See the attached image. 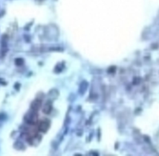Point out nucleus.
Returning <instances> with one entry per match:
<instances>
[{"label":"nucleus","mask_w":159,"mask_h":156,"mask_svg":"<svg viewBox=\"0 0 159 156\" xmlns=\"http://www.w3.org/2000/svg\"><path fill=\"white\" fill-rule=\"evenodd\" d=\"M14 63L16 66L18 67H21L24 65V60L23 58L21 57H18L16 58L14 60Z\"/></svg>","instance_id":"obj_7"},{"label":"nucleus","mask_w":159,"mask_h":156,"mask_svg":"<svg viewBox=\"0 0 159 156\" xmlns=\"http://www.w3.org/2000/svg\"><path fill=\"white\" fill-rule=\"evenodd\" d=\"M24 120L27 125L34 126L38 122V111L31 109L28 111L24 116Z\"/></svg>","instance_id":"obj_1"},{"label":"nucleus","mask_w":159,"mask_h":156,"mask_svg":"<svg viewBox=\"0 0 159 156\" xmlns=\"http://www.w3.org/2000/svg\"><path fill=\"white\" fill-rule=\"evenodd\" d=\"M0 84H1V85H6V81L5 80L1 78H0Z\"/></svg>","instance_id":"obj_10"},{"label":"nucleus","mask_w":159,"mask_h":156,"mask_svg":"<svg viewBox=\"0 0 159 156\" xmlns=\"http://www.w3.org/2000/svg\"><path fill=\"white\" fill-rule=\"evenodd\" d=\"M14 147L16 149H17L18 151L24 150V149H25V146H24V144H23V142L21 141H16L14 144Z\"/></svg>","instance_id":"obj_6"},{"label":"nucleus","mask_w":159,"mask_h":156,"mask_svg":"<svg viewBox=\"0 0 159 156\" xmlns=\"http://www.w3.org/2000/svg\"><path fill=\"white\" fill-rule=\"evenodd\" d=\"M42 102L41 99H35L34 100L32 101L31 103V109L35 111H38L42 108Z\"/></svg>","instance_id":"obj_4"},{"label":"nucleus","mask_w":159,"mask_h":156,"mask_svg":"<svg viewBox=\"0 0 159 156\" xmlns=\"http://www.w3.org/2000/svg\"><path fill=\"white\" fill-rule=\"evenodd\" d=\"M7 119V115L4 113H0V122L5 121Z\"/></svg>","instance_id":"obj_8"},{"label":"nucleus","mask_w":159,"mask_h":156,"mask_svg":"<svg viewBox=\"0 0 159 156\" xmlns=\"http://www.w3.org/2000/svg\"><path fill=\"white\" fill-rule=\"evenodd\" d=\"M8 37L7 35H4L1 38V54L3 56L6 54L8 49Z\"/></svg>","instance_id":"obj_3"},{"label":"nucleus","mask_w":159,"mask_h":156,"mask_svg":"<svg viewBox=\"0 0 159 156\" xmlns=\"http://www.w3.org/2000/svg\"><path fill=\"white\" fill-rule=\"evenodd\" d=\"M50 127V122L48 119L42 120L39 124L38 130L42 133H46Z\"/></svg>","instance_id":"obj_2"},{"label":"nucleus","mask_w":159,"mask_h":156,"mask_svg":"<svg viewBox=\"0 0 159 156\" xmlns=\"http://www.w3.org/2000/svg\"><path fill=\"white\" fill-rule=\"evenodd\" d=\"M20 87H21V85L19 83H16V84H14V88L16 90H19Z\"/></svg>","instance_id":"obj_9"},{"label":"nucleus","mask_w":159,"mask_h":156,"mask_svg":"<svg viewBox=\"0 0 159 156\" xmlns=\"http://www.w3.org/2000/svg\"><path fill=\"white\" fill-rule=\"evenodd\" d=\"M52 109V104L50 100H48L44 104L42 107V112L46 114H49Z\"/></svg>","instance_id":"obj_5"}]
</instances>
